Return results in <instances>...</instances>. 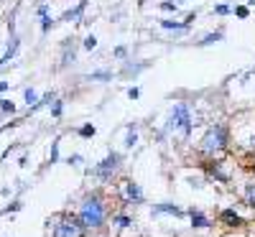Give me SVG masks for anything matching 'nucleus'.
Returning <instances> with one entry per match:
<instances>
[{
  "mask_svg": "<svg viewBox=\"0 0 255 237\" xmlns=\"http://www.w3.org/2000/svg\"><path fill=\"white\" fill-rule=\"evenodd\" d=\"M105 217H108V209H105L102 199L97 197V194H92V197H87L82 202V209H79V222L84 230H97L105 225Z\"/></svg>",
  "mask_w": 255,
  "mask_h": 237,
  "instance_id": "f257e3e1",
  "label": "nucleus"
},
{
  "mask_svg": "<svg viewBox=\"0 0 255 237\" xmlns=\"http://www.w3.org/2000/svg\"><path fill=\"white\" fill-rule=\"evenodd\" d=\"M227 145V127L225 125H215V127H209L207 135L202 138V150L207 156H217L222 153Z\"/></svg>",
  "mask_w": 255,
  "mask_h": 237,
  "instance_id": "f03ea898",
  "label": "nucleus"
},
{
  "mask_svg": "<svg viewBox=\"0 0 255 237\" xmlns=\"http://www.w3.org/2000/svg\"><path fill=\"white\" fill-rule=\"evenodd\" d=\"M168 127H171V130H181L184 135L191 133V113H189V105H184V102L174 105L171 118H168Z\"/></svg>",
  "mask_w": 255,
  "mask_h": 237,
  "instance_id": "7ed1b4c3",
  "label": "nucleus"
},
{
  "mask_svg": "<svg viewBox=\"0 0 255 237\" xmlns=\"http://www.w3.org/2000/svg\"><path fill=\"white\" fill-rule=\"evenodd\" d=\"M54 237H84V227L77 217H61L54 227Z\"/></svg>",
  "mask_w": 255,
  "mask_h": 237,
  "instance_id": "20e7f679",
  "label": "nucleus"
},
{
  "mask_svg": "<svg viewBox=\"0 0 255 237\" xmlns=\"http://www.w3.org/2000/svg\"><path fill=\"white\" fill-rule=\"evenodd\" d=\"M120 161H123V158H120V153H108L102 163H97L95 176H97L100 181H113V174L120 168Z\"/></svg>",
  "mask_w": 255,
  "mask_h": 237,
  "instance_id": "39448f33",
  "label": "nucleus"
},
{
  "mask_svg": "<svg viewBox=\"0 0 255 237\" xmlns=\"http://www.w3.org/2000/svg\"><path fill=\"white\" fill-rule=\"evenodd\" d=\"M125 202H143V191H140V186L138 184H133V181H125Z\"/></svg>",
  "mask_w": 255,
  "mask_h": 237,
  "instance_id": "423d86ee",
  "label": "nucleus"
},
{
  "mask_svg": "<svg viewBox=\"0 0 255 237\" xmlns=\"http://www.w3.org/2000/svg\"><path fill=\"white\" fill-rule=\"evenodd\" d=\"M20 49V38L13 33V38H10V44H8V49H5V54L0 56V67H5V64H10V59L15 56V51Z\"/></svg>",
  "mask_w": 255,
  "mask_h": 237,
  "instance_id": "0eeeda50",
  "label": "nucleus"
},
{
  "mask_svg": "<svg viewBox=\"0 0 255 237\" xmlns=\"http://www.w3.org/2000/svg\"><path fill=\"white\" fill-rule=\"evenodd\" d=\"M220 220H222L227 227H240V225H243V220L238 217V212H235V209H222Z\"/></svg>",
  "mask_w": 255,
  "mask_h": 237,
  "instance_id": "6e6552de",
  "label": "nucleus"
},
{
  "mask_svg": "<svg viewBox=\"0 0 255 237\" xmlns=\"http://www.w3.org/2000/svg\"><path fill=\"white\" fill-rule=\"evenodd\" d=\"M153 214H174V217H181V209L176 207V204H168V202H163V204H156L153 207Z\"/></svg>",
  "mask_w": 255,
  "mask_h": 237,
  "instance_id": "1a4fd4ad",
  "label": "nucleus"
},
{
  "mask_svg": "<svg viewBox=\"0 0 255 237\" xmlns=\"http://www.w3.org/2000/svg\"><path fill=\"white\" fill-rule=\"evenodd\" d=\"M189 217H191V225L199 227V230L209 227V217H207V214H202L199 209H191V212H189Z\"/></svg>",
  "mask_w": 255,
  "mask_h": 237,
  "instance_id": "9d476101",
  "label": "nucleus"
},
{
  "mask_svg": "<svg viewBox=\"0 0 255 237\" xmlns=\"http://www.w3.org/2000/svg\"><path fill=\"white\" fill-rule=\"evenodd\" d=\"M161 26H163L166 31H186V28H189L186 23H179V20H174V18H171V20H166V18H163V20H161Z\"/></svg>",
  "mask_w": 255,
  "mask_h": 237,
  "instance_id": "9b49d317",
  "label": "nucleus"
},
{
  "mask_svg": "<svg viewBox=\"0 0 255 237\" xmlns=\"http://www.w3.org/2000/svg\"><path fill=\"white\" fill-rule=\"evenodd\" d=\"M0 113H3V115H15V102L0 100Z\"/></svg>",
  "mask_w": 255,
  "mask_h": 237,
  "instance_id": "f8f14e48",
  "label": "nucleus"
},
{
  "mask_svg": "<svg viewBox=\"0 0 255 237\" xmlns=\"http://www.w3.org/2000/svg\"><path fill=\"white\" fill-rule=\"evenodd\" d=\"M82 10H84V0H82V3H79L74 10H67V13H64V20H77V18L82 15Z\"/></svg>",
  "mask_w": 255,
  "mask_h": 237,
  "instance_id": "ddd939ff",
  "label": "nucleus"
},
{
  "mask_svg": "<svg viewBox=\"0 0 255 237\" xmlns=\"http://www.w3.org/2000/svg\"><path fill=\"white\" fill-rule=\"evenodd\" d=\"M217 41H222V33L217 31V33H207L204 36V41H199L202 46H212V44H217Z\"/></svg>",
  "mask_w": 255,
  "mask_h": 237,
  "instance_id": "4468645a",
  "label": "nucleus"
},
{
  "mask_svg": "<svg viewBox=\"0 0 255 237\" xmlns=\"http://www.w3.org/2000/svg\"><path fill=\"white\" fill-rule=\"evenodd\" d=\"M138 143V135H135V125H130V127H128V138H125V145L128 148H133Z\"/></svg>",
  "mask_w": 255,
  "mask_h": 237,
  "instance_id": "2eb2a0df",
  "label": "nucleus"
},
{
  "mask_svg": "<svg viewBox=\"0 0 255 237\" xmlns=\"http://www.w3.org/2000/svg\"><path fill=\"white\" fill-rule=\"evenodd\" d=\"M23 97H26V102H28V107H33V105L38 102V95H36V90H33V87H28V90H23Z\"/></svg>",
  "mask_w": 255,
  "mask_h": 237,
  "instance_id": "dca6fc26",
  "label": "nucleus"
},
{
  "mask_svg": "<svg viewBox=\"0 0 255 237\" xmlns=\"http://www.w3.org/2000/svg\"><path fill=\"white\" fill-rule=\"evenodd\" d=\"M61 113H64V102L61 100H51V115L54 118H61Z\"/></svg>",
  "mask_w": 255,
  "mask_h": 237,
  "instance_id": "f3484780",
  "label": "nucleus"
},
{
  "mask_svg": "<svg viewBox=\"0 0 255 237\" xmlns=\"http://www.w3.org/2000/svg\"><path fill=\"white\" fill-rule=\"evenodd\" d=\"M90 79H100V82H108V79H113V72H92V74H90Z\"/></svg>",
  "mask_w": 255,
  "mask_h": 237,
  "instance_id": "a211bd4d",
  "label": "nucleus"
},
{
  "mask_svg": "<svg viewBox=\"0 0 255 237\" xmlns=\"http://www.w3.org/2000/svg\"><path fill=\"white\" fill-rule=\"evenodd\" d=\"M49 161H51V163H56V161H59V138L51 143V153H49Z\"/></svg>",
  "mask_w": 255,
  "mask_h": 237,
  "instance_id": "6ab92c4d",
  "label": "nucleus"
},
{
  "mask_svg": "<svg viewBox=\"0 0 255 237\" xmlns=\"http://www.w3.org/2000/svg\"><path fill=\"white\" fill-rule=\"evenodd\" d=\"M79 135H82V138H92V135H95V125H82V127H79Z\"/></svg>",
  "mask_w": 255,
  "mask_h": 237,
  "instance_id": "aec40b11",
  "label": "nucleus"
},
{
  "mask_svg": "<svg viewBox=\"0 0 255 237\" xmlns=\"http://www.w3.org/2000/svg\"><path fill=\"white\" fill-rule=\"evenodd\" d=\"M51 26H54L51 15H44V18H41V31H44V33H49V31H51Z\"/></svg>",
  "mask_w": 255,
  "mask_h": 237,
  "instance_id": "412c9836",
  "label": "nucleus"
},
{
  "mask_svg": "<svg viewBox=\"0 0 255 237\" xmlns=\"http://www.w3.org/2000/svg\"><path fill=\"white\" fill-rule=\"evenodd\" d=\"M161 10H166V13H176V10H179V5H176V3H171V0H163V3H161Z\"/></svg>",
  "mask_w": 255,
  "mask_h": 237,
  "instance_id": "4be33fe9",
  "label": "nucleus"
},
{
  "mask_svg": "<svg viewBox=\"0 0 255 237\" xmlns=\"http://www.w3.org/2000/svg\"><path fill=\"white\" fill-rule=\"evenodd\" d=\"M215 13H217V15H227V13H232V8L222 3V5H215Z\"/></svg>",
  "mask_w": 255,
  "mask_h": 237,
  "instance_id": "5701e85b",
  "label": "nucleus"
},
{
  "mask_svg": "<svg viewBox=\"0 0 255 237\" xmlns=\"http://www.w3.org/2000/svg\"><path fill=\"white\" fill-rule=\"evenodd\" d=\"M95 46H97V38H95V36H87V38H84V49H90V51H92Z\"/></svg>",
  "mask_w": 255,
  "mask_h": 237,
  "instance_id": "b1692460",
  "label": "nucleus"
},
{
  "mask_svg": "<svg viewBox=\"0 0 255 237\" xmlns=\"http://www.w3.org/2000/svg\"><path fill=\"white\" fill-rule=\"evenodd\" d=\"M115 222H118L120 227H128V225H133V220H130V217H125V214H120V217H118Z\"/></svg>",
  "mask_w": 255,
  "mask_h": 237,
  "instance_id": "393cba45",
  "label": "nucleus"
},
{
  "mask_svg": "<svg viewBox=\"0 0 255 237\" xmlns=\"http://www.w3.org/2000/svg\"><path fill=\"white\" fill-rule=\"evenodd\" d=\"M235 15H238V18H248V15H250V10H248L245 5H238V8H235Z\"/></svg>",
  "mask_w": 255,
  "mask_h": 237,
  "instance_id": "a878e982",
  "label": "nucleus"
},
{
  "mask_svg": "<svg viewBox=\"0 0 255 237\" xmlns=\"http://www.w3.org/2000/svg\"><path fill=\"white\" fill-rule=\"evenodd\" d=\"M36 15H38V18L49 15V5H38V8H36Z\"/></svg>",
  "mask_w": 255,
  "mask_h": 237,
  "instance_id": "bb28decb",
  "label": "nucleus"
},
{
  "mask_svg": "<svg viewBox=\"0 0 255 237\" xmlns=\"http://www.w3.org/2000/svg\"><path fill=\"white\" fill-rule=\"evenodd\" d=\"M67 163H72V166H79V163H82V156H79V153H74V156H69V158H67Z\"/></svg>",
  "mask_w": 255,
  "mask_h": 237,
  "instance_id": "cd10ccee",
  "label": "nucleus"
},
{
  "mask_svg": "<svg viewBox=\"0 0 255 237\" xmlns=\"http://www.w3.org/2000/svg\"><path fill=\"white\" fill-rule=\"evenodd\" d=\"M128 97H130V100H138V97H140V90H138V87H130V90H128Z\"/></svg>",
  "mask_w": 255,
  "mask_h": 237,
  "instance_id": "c85d7f7f",
  "label": "nucleus"
},
{
  "mask_svg": "<svg viewBox=\"0 0 255 237\" xmlns=\"http://www.w3.org/2000/svg\"><path fill=\"white\" fill-rule=\"evenodd\" d=\"M125 54H128L125 46H118V49H115V56H118V59H125Z\"/></svg>",
  "mask_w": 255,
  "mask_h": 237,
  "instance_id": "c756f323",
  "label": "nucleus"
},
{
  "mask_svg": "<svg viewBox=\"0 0 255 237\" xmlns=\"http://www.w3.org/2000/svg\"><path fill=\"white\" fill-rule=\"evenodd\" d=\"M8 87H10V82H0V95H3Z\"/></svg>",
  "mask_w": 255,
  "mask_h": 237,
  "instance_id": "7c9ffc66",
  "label": "nucleus"
},
{
  "mask_svg": "<svg viewBox=\"0 0 255 237\" xmlns=\"http://www.w3.org/2000/svg\"><path fill=\"white\" fill-rule=\"evenodd\" d=\"M248 3H255V0H248Z\"/></svg>",
  "mask_w": 255,
  "mask_h": 237,
  "instance_id": "2f4dec72",
  "label": "nucleus"
}]
</instances>
